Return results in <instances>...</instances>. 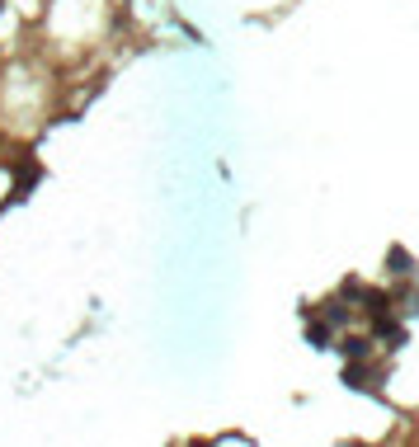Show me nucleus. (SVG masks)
I'll list each match as a JSON object with an SVG mask.
<instances>
[{
  "mask_svg": "<svg viewBox=\"0 0 419 447\" xmlns=\"http://www.w3.org/2000/svg\"><path fill=\"white\" fill-rule=\"evenodd\" d=\"M387 264H391V273H400V278H405V273H415V264H410V255H405L400 245H396L391 255H387Z\"/></svg>",
  "mask_w": 419,
  "mask_h": 447,
  "instance_id": "4",
  "label": "nucleus"
},
{
  "mask_svg": "<svg viewBox=\"0 0 419 447\" xmlns=\"http://www.w3.org/2000/svg\"><path fill=\"white\" fill-rule=\"evenodd\" d=\"M325 325H344V306L340 301H325Z\"/></svg>",
  "mask_w": 419,
  "mask_h": 447,
  "instance_id": "6",
  "label": "nucleus"
},
{
  "mask_svg": "<svg viewBox=\"0 0 419 447\" xmlns=\"http://www.w3.org/2000/svg\"><path fill=\"white\" fill-rule=\"evenodd\" d=\"M0 5H5V0H0Z\"/></svg>",
  "mask_w": 419,
  "mask_h": 447,
  "instance_id": "8",
  "label": "nucleus"
},
{
  "mask_svg": "<svg viewBox=\"0 0 419 447\" xmlns=\"http://www.w3.org/2000/svg\"><path fill=\"white\" fill-rule=\"evenodd\" d=\"M340 353L349 358V363H363L367 353H372V339H367V335H344V339H340Z\"/></svg>",
  "mask_w": 419,
  "mask_h": 447,
  "instance_id": "1",
  "label": "nucleus"
},
{
  "mask_svg": "<svg viewBox=\"0 0 419 447\" xmlns=\"http://www.w3.org/2000/svg\"><path fill=\"white\" fill-rule=\"evenodd\" d=\"M372 335L377 339H387V348H396V344H405V330L396 325L391 316H377V325H372Z\"/></svg>",
  "mask_w": 419,
  "mask_h": 447,
  "instance_id": "2",
  "label": "nucleus"
},
{
  "mask_svg": "<svg viewBox=\"0 0 419 447\" xmlns=\"http://www.w3.org/2000/svg\"><path fill=\"white\" fill-rule=\"evenodd\" d=\"M306 339H311L315 348H325V339H330V330H325V325H320V320H315L311 330H306Z\"/></svg>",
  "mask_w": 419,
  "mask_h": 447,
  "instance_id": "5",
  "label": "nucleus"
},
{
  "mask_svg": "<svg viewBox=\"0 0 419 447\" xmlns=\"http://www.w3.org/2000/svg\"><path fill=\"white\" fill-rule=\"evenodd\" d=\"M358 301H363V311L372 320H377V316H391V297H382V292H358Z\"/></svg>",
  "mask_w": 419,
  "mask_h": 447,
  "instance_id": "3",
  "label": "nucleus"
},
{
  "mask_svg": "<svg viewBox=\"0 0 419 447\" xmlns=\"http://www.w3.org/2000/svg\"><path fill=\"white\" fill-rule=\"evenodd\" d=\"M410 316H419V292H415V306H410Z\"/></svg>",
  "mask_w": 419,
  "mask_h": 447,
  "instance_id": "7",
  "label": "nucleus"
}]
</instances>
